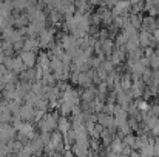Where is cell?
<instances>
[{
  "label": "cell",
  "mask_w": 159,
  "mask_h": 157,
  "mask_svg": "<svg viewBox=\"0 0 159 157\" xmlns=\"http://www.w3.org/2000/svg\"><path fill=\"white\" fill-rule=\"evenodd\" d=\"M98 122L99 125H102L104 128H116L114 125V117L110 114H99L98 116Z\"/></svg>",
  "instance_id": "obj_1"
},
{
  "label": "cell",
  "mask_w": 159,
  "mask_h": 157,
  "mask_svg": "<svg viewBox=\"0 0 159 157\" xmlns=\"http://www.w3.org/2000/svg\"><path fill=\"white\" fill-rule=\"evenodd\" d=\"M110 146H111V153H114V154H119V156H120L122 148H124V142H122V139H120V137L114 136V137H113V140H111V143H110Z\"/></svg>",
  "instance_id": "obj_2"
},
{
  "label": "cell",
  "mask_w": 159,
  "mask_h": 157,
  "mask_svg": "<svg viewBox=\"0 0 159 157\" xmlns=\"http://www.w3.org/2000/svg\"><path fill=\"white\" fill-rule=\"evenodd\" d=\"M19 116H20L22 119H26V120H30V119L34 116L33 106H31V105H25V106H22V108L19 109Z\"/></svg>",
  "instance_id": "obj_3"
},
{
  "label": "cell",
  "mask_w": 159,
  "mask_h": 157,
  "mask_svg": "<svg viewBox=\"0 0 159 157\" xmlns=\"http://www.w3.org/2000/svg\"><path fill=\"white\" fill-rule=\"evenodd\" d=\"M22 62H23V65L26 66V68H33V65H34V62H36V57H34V54L33 52H23L22 54Z\"/></svg>",
  "instance_id": "obj_4"
},
{
  "label": "cell",
  "mask_w": 159,
  "mask_h": 157,
  "mask_svg": "<svg viewBox=\"0 0 159 157\" xmlns=\"http://www.w3.org/2000/svg\"><path fill=\"white\" fill-rule=\"evenodd\" d=\"M124 60V52L122 51H117L113 54V57H111V63L113 65H117V63H120Z\"/></svg>",
  "instance_id": "obj_5"
},
{
  "label": "cell",
  "mask_w": 159,
  "mask_h": 157,
  "mask_svg": "<svg viewBox=\"0 0 159 157\" xmlns=\"http://www.w3.org/2000/svg\"><path fill=\"white\" fill-rule=\"evenodd\" d=\"M59 128H60V131H66V129L70 128V122H68L65 117H62V119L59 120Z\"/></svg>",
  "instance_id": "obj_6"
},
{
  "label": "cell",
  "mask_w": 159,
  "mask_h": 157,
  "mask_svg": "<svg viewBox=\"0 0 159 157\" xmlns=\"http://www.w3.org/2000/svg\"><path fill=\"white\" fill-rule=\"evenodd\" d=\"M53 146L54 148H60V134L59 133L53 134Z\"/></svg>",
  "instance_id": "obj_7"
},
{
  "label": "cell",
  "mask_w": 159,
  "mask_h": 157,
  "mask_svg": "<svg viewBox=\"0 0 159 157\" xmlns=\"http://www.w3.org/2000/svg\"><path fill=\"white\" fill-rule=\"evenodd\" d=\"M3 59H5V57H3V55L0 54V62H3Z\"/></svg>",
  "instance_id": "obj_8"
}]
</instances>
